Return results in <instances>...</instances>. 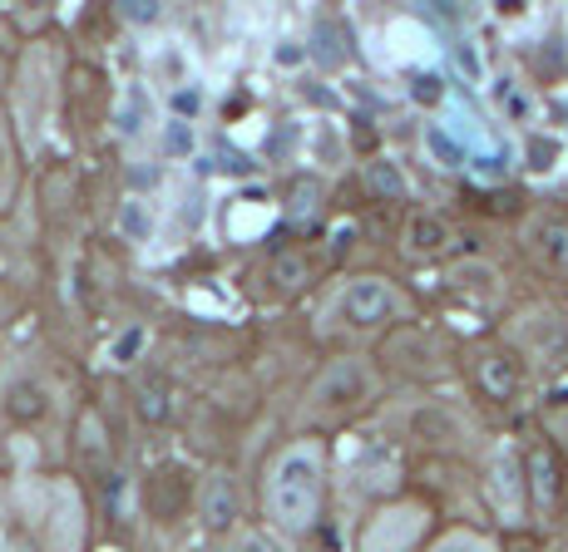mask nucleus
I'll use <instances>...</instances> for the list:
<instances>
[{"instance_id": "1", "label": "nucleus", "mask_w": 568, "mask_h": 552, "mask_svg": "<svg viewBox=\"0 0 568 552\" xmlns=\"http://www.w3.org/2000/svg\"><path fill=\"white\" fill-rule=\"evenodd\" d=\"M317 488H322L317 454H307V449L282 454L277 469H272V484H267L272 518H277L287 533H302V528L317 518Z\"/></svg>"}, {"instance_id": "2", "label": "nucleus", "mask_w": 568, "mask_h": 552, "mask_svg": "<svg viewBox=\"0 0 568 552\" xmlns=\"http://www.w3.org/2000/svg\"><path fill=\"white\" fill-rule=\"evenodd\" d=\"M396 306H401V301H396L391 282H381V276H361V282H351L341 291L336 311H341L351 326H376V321H386Z\"/></svg>"}, {"instance_id": "3", "label": "nucleus", "mask_w": 568, "mask_h": 552, "mask_svg": "<svg viewBox=\"0 0 568 552\" xmlns=\"http://www.w3.org/2000/svg\"><path fill=\"white\" fill-rule=\"evenodd\" d=\"M366 390H371V375H366L361 360H336V365L317 380L312 400H317V405H351V400H361Z\"/></svg>"}, {"instance_id": "4", "label": "nucleus", "mask_w": 568, "mask_h": 552, "mask_svg": "<svg viewBox=\"0 0 568 552\" xmlns=\"http://www.w3.org/2000/svg\"><path fill=\"white\" fill-rule=\"evenodd\" d=\"M238 518V484L233 474H213L203 488V523L208 528H228Z\"/></svg>"}, {"instance_id": "5", "label": "nucleus", "mask_w": 568, "mask_h": 552, "mask_svg": "<svg viewBox=\"0 0 568 552\" xmlns=\"http://www.w3.org/2000/svg\"><path fill=\"white\" fill-rule=\"evenodd\" d=\"M119 232L129 242H149L154 237V212H149V203L144 198H129V203L119 208Z\"/></svg>"}, {"instance_id": "6", "label": "nucleus", "mask_w": 568, "mask_h": 552, "mask_svg": "<svg viewBox=\"0 0 568 552\" xmlns=\"http://www.w3.org/2000/svg\"><path fill=\"white\" fill-rule=\"evenodd\" d=\"M410 252H435L440 242H445V222H435V217H416L410 222Z\"/></svg>"}, {"instance_id": "7", "label": "nucleus", "mask_w": 568, "mask_h": 552, "mask_svg": "<svg viewBox=\"0 0 568 552\" xmlns=\"http://www.w3.org/2000/svg\"><path fill=\"white\" fill-rule=\"evenodd\" d=\"M164 148H168V158H188V153H193V148H198L193 124L168 119V124H164Z\"/></svg>"}, {"instance_id": "8", "label": "nucleus", "mask_w": 568, "mask_h": 552, "mask_svg": "<svg viewBox=\"0 0 568 552\" xmlns=\"http://www.w3.org/2000/svg\"><path fill=\"white\" fill-rule=\"evenodd\" d=\"M366 183H371L376 193L406 198V178H401V168H396V163H386V158H381V163H371V168H366Z\"/></svg>"}, {"instance_id": "9", "label": "nucleus", "mask_w": 568, "mask_h": 552, "mask_svg": "<svg viewBox=\"0 0 568 552\" xmlns=\"http://www.w3.org/2000/svg\"><path fill=\"white\" fill-rule=\"evenodd\" d=\"M425 148H430V153H435V158H440V163H445V168L465 163V148H460L455 138H450L445 129H440V124H430V129H425Z\"/></svg>"}, {"instance_id": "10", "label": "nucleus", "mask_w": 568, "mask_h": 552, "mask_svg": "<svg viewBox=\"0 0 568 552\" xmlns=\"http://www.w3.org/2000/svg\"><path fill=\"white\" fill-rule=\"evenodd\" d=\"M539 252L549 262H559V267H568V227H559V222H544V227H539Z\"/></svg>"}, {"instance_id": "11", "label": "nucleus", "mask_w": 568, "mask_h": 552, "mask_svg": "<svg viewBox=\"0 0 568 552\" xmlns=\"http://www.w3.org/2000/svg\"><path fill=\"white\" fill-rule=\"evenodd\" d=\"M144 129V89H124V104H119V134L134 138Z\"/></svg>"}, {"instance_id": "12", "label": "nucleus", "mask_w": 568, "mask_h": 552, "mask_svg": "<svg viewBox=\"0 0 568 552\" xmlns=\"http://www.w3.org/2000/svg\"><path fill=\"white\" fill-rule=\"evenodd\" d=\"M144 341H149V336H144V331H139V326H129V331H124V336H119V341H114V346H109V355H114V360H119V365H129V360H134V355H139V350H144Z\"/></svg>"}, {"instance_id": "13", "label": "nucleus", "mask_w": 568, "mask_h": 552, "mask_svg": "<svg viewBox=\"0 0 568 552\" xmlns=\"http://www.w3.org/2000/svg\"><path fill=\"white\" fill-rule=\"evenodd\" d=\"M292 144H297V129H292V124H282V129L272 134L267 144H262V153H267V158H282V153H292Z\"/></svg>"}, {"instance_id": "14", "label": "nucleus", "mask_w": 568, "mask_h": 552, "mask_svg": "<svg viewBox=\"0 0 568 552\" xmlns=\"http://www.w3.org/2000/svg\"><path fill=\"white\" fill-rule=\"evenodd\" d=\"M173 109L193 119V114L203 109V89H198V84H188V89H173Z\"/></svg>"}, {"instance_id": "15", "label": "nucleus", "mask_w": 568, "mask_h": 552, "mask_svg": "<svg viewBox=\"0 0 568 552\" xmlns=\"http://www.w3.org/2000/svg\"><path fill=\"white\" fill-rule=\"evenodd\" d=\"M124 20H134V25H154V20H159V6H144V0H129V6H124Z\"/></svg>"}, {"instance_id": "16", "label": "nucleus", "mask_w": 568, "mask_h": 552, "mask_svg": "<svg viewBox=\"0 0 568 552\" xmlns=\"http://www.w3.org/2000/svg\"><path fill=\"white\" fill-rule=\"evenodd\" d=\"M139 410H144V420H164V395H159V390H144Z\"/></svg>"}, {"instance_id": "17", "label": "nucleus", "mask_w": 568, "mask_h": 552, "mask_svg": "<svg viewBox=\"0 0 568 552\" xmlns=\"http://www.w3.org/2000/svg\"><path fill=\"white\" fill-rule=\"evenodd\" d=\"M485 380H490V390H514V375H509V370H499L494 360L485 365Z\"/></svg>"}, {"instance_id": "18", "label": "nucleus", "mask_w": 568, "mask_h": 552, "mask_svg": "<svg viewBox=\"0 0 568 552\" xmlns=\"http://www.w3.org/2000/svg\"><path fill=\"white\" fill-rule=\"evenodd\" d=\"M435 552H485V543H475V538H450V543H440Z\"/></svg>"}, {"instance_id": "19", "label": "nucleus", "mask_w": 568, "mask_h": 552, "mask_svg": "<svg viewBox=\"0 0 568 552\" xmlns=\"http://www.w3.org/2000/svg\"><path fill=\"white\" fill-rule=\"evenodd\" d=\"M297 262H277V276H282V286H292V282H297Z\"/></svg>"}, {"instance_id": "20", "label": "nucleus", "mask_w": 568, "mask_h": 552, "mask_svg": "<svg viewBox=\"0 0 568 552\" xmlns=\"http://www.w3.org/2000/svg\"><path fill=\"white\" fill-rule=\"evenodd\" d=\"M134 183H139V188L149 183L154 188V183H159V168H134Z\"/></svg>"}, {"instance_id": "21", "label": "nucleus", "mask_w": 568, "mask_h": 552, "mask_svg": "<svg viewBox=\"0 0 568 552\" xmlns=\"http://www.w3.org/2000/svg\"><path fill=\"white\" fill-rule=\"evenodd\" d=\"M10 188V158H6V144H0V198H6Z\"/></svg>"}, {"instance_id": "22", "label": "nucleus", "mask_w": 568, "mask_h": 552, "mask_svg": "<svg viewBox=\"0 0 568 552\" xmlns=\"http://www.w3.org/2000/svg\"><path fill=\"white\" fill-rule=\"evenodd\" d=\"M416 99H440V89H435V79H420V84H416Z\"/></svg>"}, {"instance_id": "23", "label": "nucleus", "mask_w": 568, "mask_h": 552, "mask_svg": "<svg viewBox=\"0 0 568 552\" xmlns=\"http://www.w3.org/2000/svg\"><path fill=\"white\" fill-rule=\"evenodd\" d=\"M238 552H277V548L262 543V538H243V548H238Z\"/></svg>"}]
</instances>
